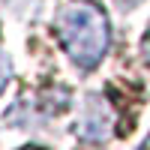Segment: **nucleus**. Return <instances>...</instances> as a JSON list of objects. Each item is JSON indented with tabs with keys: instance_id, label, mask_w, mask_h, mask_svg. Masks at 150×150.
<instances>
[{
	"instance_id": "1",
	"label": "nucleus",
	"mask_w": 150,
	"mask_h": 150,
	"mask_svg": "<svg viewBox=\"0 0 150 150\" xmlns=\"http://www.w3.org/2000/svg\"><path fill=\"white\" fill-rule=\"evenodd\" d=\"M57 36L63 51L78 69H93L102 63L111 45V24L105 12L93 3H72L57 15Z\"/></svg>"
},
{
	"instance_id": "2",
	"label": "nucleus",
	"mask_w": 150,
	"mask_h": 150,
	"mask_svg": "<svg viewBox=\"0 0 150 150\" xmlns=\"http://www.w3.org/2000/svg\"><path fill=\"white\" fill-rule=\"evenodd\" d=\"M111 126H114V111L105 102V96L99 93L84 96L78 117H75V135L81 141H105L111 135Z\"/></svg>"
},
{
	"instance_id": "3",
	"label": "nucleus",
	"mask_w": 150,
	"mask_h": 150,
	"mask_svg": "<svg viewBox=\"0 0 150 150\" xmlns=\"http://www.w3.org/2000/svg\"><path fill=\"white\" fill-rule=\"evenodd\" d=\"M9 78H12V60H9V54L3 51V48H0V93L6 90Z\"/></svg>"
},
{
	"instance_id": "4",
	"label": "nucleus",
	"mask_w": 150,
	"mask_h": 150,
	"mask_svg": "<svg viewBox=\"0 0 150 150\" xmlns=\"http://www.w3.org/2000/svg\"><path fill=\"white\" fill-rule=\"evenodd\" d=\"M147 147H150V135H147Z\"/></svg>"
}]
</instances>
